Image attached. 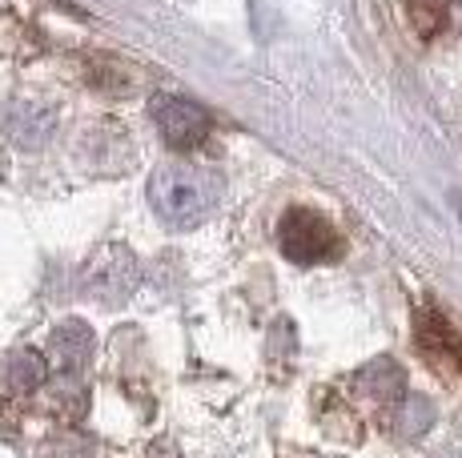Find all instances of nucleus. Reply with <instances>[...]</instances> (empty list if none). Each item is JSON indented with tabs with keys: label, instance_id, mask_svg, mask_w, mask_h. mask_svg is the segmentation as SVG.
I'll use <instances>...</instances> for the list:
<instances>
[{
	"label": "nucleus",
	"instance_id": "obj_1",
	"mask_svg": "<svg viewBox=\"0 0 462 458\" xmlns=\"http://www.w3.org/2000/svg\"><path fill=\"white\" fill-rule=\"evenodd\" d=\"M149 206L165 225L193 229L221 206V178L206 165L169 161L149 178Z\"/></svg>",
	"mask_w": 462,
	"mask_h": 458
},
{
	"label": "nucleus",
	"instance_id": "obj_2",
	"mask_svg": "<svg viewBox=\"0 0 462 458\" xmlns=\"http://www.w3.org/2000/svg\"><path fill=\"white\" fill-rule=\"evenodd\" d=\"M278 245L290 261L298 266H318V261H334L342 253V234L314 209H290L278 225Z\"/></svg>",
	"mask_w": 462,
	"mask_h": 458
},
{
	"label": "nucleus",
	"instance_id": "obj_3",
	"mask_svg": "<svg viewBox=\"0 0 462 458\" xmlns=\"http://www.w3.org/2000/svg\"><path fill=\"white\" fill-rule=\"evenodd\" d=\"M149 117L173 149H198L209 137V113L177 93H157L149 101Z\"/></svg>",
	"mask_w": 462,
	"mask_h": 458
},
{
	"label": "nucleus",
	"instance_id": "obj_4",
	"mask_svg": "<svg viewBox=\"0 0 462 458\" xmlns=\"http://www.w3.org/2000/svg\"><path fill=\"white\" fill-rule=\"evenodd\" d=\"M133 281H137V261H133L129 250H117V245H109L93 261V270H88V289L97 298H109V302L113 298H125L133 289Z\"/></svg>",
	"mask_w": 462,
	"mask_h": 458
},
{
	"label": "nucleus",
	"instance_id": "obj_5",
	"mask_svg": "<svg viewBox=\"0 0 462 458\" xmlns=\"http://www.w3.org/2000/svg\"><path fill=\"white\" fill-rule=\"evenodd\" d=\"M5 133L16 141L21 149H44L49 145V137L57 133V113L44 109V105H13L5 117Z\"/></svg>",
	"mask_w": 462,
	"mask_h": 458
},
{
	"label": "nucleus",
	"instance_id": "obj_6",
	"mask_svg": "<svg viewBox=\"0 0 462 458\" xmlns=\"http://www.w3.org/2000/svg\"><path fill=\"white\" fill-rule=\"evenodd\" d=\"M52 346H57L60 366H81L88 358V350H93V334H88L81 322H69L52 334Z\"/></svg>",
	"mask_w": 462,
	"mask_h": 458
},
{
	"label": "nucleus",
	"instance_id": "obj_7",
	"mask_svg": "<svg viewBox=\"0 0 462 458\" xmlns=\"http://www.w3.org/2000/svg\"><path fill=\"white\" fill-rule=\"evenodd\" d=\"M411 13H414V24H419L422 37H434V32L447 24V0H414Z\"/></svg>",
	"mask_w": 462,
	"mask_h": 458
},
{
	"label": "nucleus",
	"instance_id": "obj_8",
	"mask_svg": "<svg viewBox=\"0 0 462 458\" xmlns=\"http://www.w3.org/2000/svg\"><path fill=\"white\" fill-rule=\"evenodd\" d=\"M5 169H8V157H5V149H0V178H5Z\"/></svg>",
	"mask_w": 462,
	"mask_h": 458
}]
</instances>
